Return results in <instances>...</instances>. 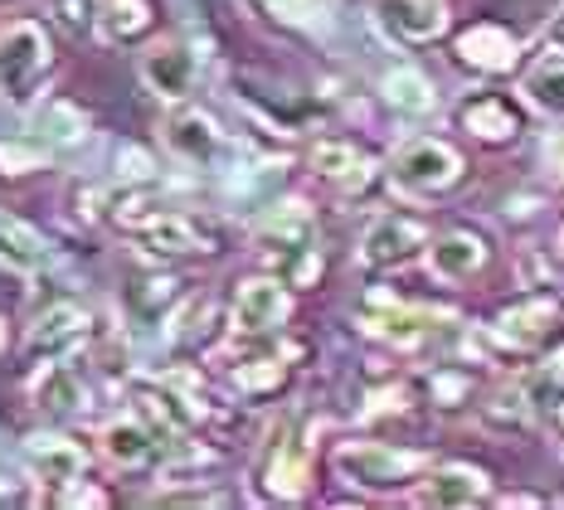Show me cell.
Returning a JSON list of instances; mask_svg holds the SVG:
<instances>
[{"label":"cell","mask_w":564,"mask_h":510,"mask_svg":"<svg viewBox=\"0 0 564 510\" xmlns=\"http://www.w3.org/2000/svg\"><path fill=\"white\" fill-rule=\"evenodd\" d=\"M268 15L288 20V25H312L316 15H326V0H258Z\"/></svg>","instance_id":"35"},{"label":"cell","mask_w":564,"mask_h":510,"mask_svg":"<svg viewBox=\"0 0 564 510\" xmlns=\"http://www.w3.org/2000/svg\"><path fill=\"white\" fill-rule=\"evenodd\" d=\"M166 147L191 165H215L219 156H225V132H219V122L209 112L175 108L166 117Z\"/></svg>","instance_id":"14"},{"label":"cell","mask_w":564,"mask_h":510,"mask_svg":"<svg viewBox=\"0 0 564 510\" xmlns=\"http://www.w3.org/2000/svg\"><path fill=\"white\" fill-rule=\"evenodd\" d=\"M127 234H132L147 253H166V258L219 253V229L199 215H185V209H151L147 219L127 224Z\"/></svg>","instance_id":"3"},{"label":"cell","mask_w":564,"mask_h":510,"mask_svg":"<svg viewBox=\"0 0 564 510\" xmlns=\"http://www.w3.org/2000/svg\"><path fill=\"white\" fill-rule=\"evenodd\" d=\"M463 127L481 141H511L516 132H521V117H516V108L507 98H497V93H481V98L463 102Z\"/></svg>","instance_id":"24"},{"label":"cell","mask_w":564,"mask_h":510,"mask_svg":"<svg viewBox=\"0 0 564 510\" xmlns=\"http://www.w3.org/2000/svg\"><path fill=\"white\" fill-rule=\"evenodd\" d=\"M550 379H560V384H564V350L550 355Z\"/></svg>","instance_id":"40"},{"label":"cell","mask_w":564,"mask_h":510,"mask_svg":"<svg viewBox=\"0 0 564 510\" xmlns=\"http://www.w3.org/2000/svg\"><path fill=\"white\" fill-rule=\"evenodd\" d=\"M384 98H390V108L419 117V112H433V102H438V93H433V83L419 74V68H390L384 74Z\"/></svg>","instance_id":"27"},{"label":"cell","mask_w":564,"mask_h":510,"mask_svg":"<svg viewBox=\"0 0 564 510\" xmlns=\"http://www.w3.org/2000/svg\"><path fill=\"white\" fill-rule=\"evenodd\" d=\"M487 239L473 229H453V234H443L438 243L429 248V268H433V278H443V282H463V278H473V272L487 268Z\"/></svg>","instance_id":"18"},{"label":"cell","mask_w":564,"mask_h":510,"mask_svg":"<svg viewBox=\"0 0 564 510\" xmlns=\"http://www.w3.org/2000/svg\"><path fill=\"white\" fill-rule=\"evenodd\" d=\"M360 322L366 330H375L380 340H394V346H419L423 336H433L448 316L443 312H429V306H404L399 296H370L360 306Z\"/></svg>","instance_id":"7"},{"label":"cell","mask_w":564,"mask_h":510,"mask_svg":"<svg viewBox=\"0 0 564 510\" xmlns=\"http://www.w3.org/2000/svg\"><path fill=\"white\" fill-rule=\"evenodd\" d=\"M0 350H6V322H0Z\"/></svg>","instance_id":"41"},{"label":"cell","mask_w":564,"mask_h":510,"mask_svg":"<svg viewBox=\"0 0 564 510\" xmlns=\"http://www.w3.org/2000/svg\"><path fill=\"white\" fill-rule=\"evenodd\" d=\"M555 326V302L550 296H525L521 306H511V312H501V322H497V340L501 346H535L545 330Z\"/></svg>","instance_id":"23"},{"label":"cell","mask_w":564,"mask_h":510,"mask_svg":"<svg viewBox=\"0 0 564 510\" xmlns=\"http://www.w3.org/2000/svg\"><path fill=\"white\" fill-rule=\"evenodd\" d=\"M521 93L545 117H564V58H540L531 74H525Z\"/></svg>","instance_id":"28"},{"label":"cell","mask_w":564,"mask_h":510,"mask_svg":"<svg viewBox=\"0 0 564 510\" xmlns=\"http://www.w3.org/2000/svg\"><path fill=\"white\" fill-rule=\"evenodd\" d=\"M481 419H487L491 428H525V423H531V394H525L521 384L491 389V399L481 403Z\"/></svg>","instance_id":"30"},{"label":"cell","mask_w":564,"mask_h":510,"mask_svg":"<svg viewBox=\"0 0 564 510\" xmlns=\"http://www.w3.org/2000/svg\"><path fill=\"white\" fill-rule=\"evenodd\" d=\"M312 171L332 185H360L370 175V161L360 156L350 141H316L312 147Z\"/></svg>","instance_id":"25"},{"label":"cell","mask_w":564,"mask_h":510,"mask_svg":"<svg viewBox=\"0 0 564 510\" xmlns=\"http://www.w3.org/2000/svg\"><path fill=\"white\" fill-rule=\"evenodd\" d=\"M292 316V296L278 278H249L234 292V330L239 336H268Z\"/></svg>","instance_id":"9"},{"label":"cell","mask_w":564,"mask_h":510,"mask_svg":"<svg viewBox=\"0 0 564 510\" xmlns=\"http://www.w3.org/2000/svg\"><path fill=\"white\" fill-rule=\"evenodd\" d=\"M282 379H288V360H282V355H263V360H249L234 370V384H239L243 394H268Z\"/></svg>","instance_id":"31"},{"label":"cell","mask_w":564,"mask_h":510,"mask_svg":"<svg viewBox=\"0 0 564 510\" xmlns=\"http://www.w3.org/2000/svg\"><path fill=\"white\" fill-rule=\"evenodd\" d=\"M102 453H108L112 467H127V471L151 467V462L161 457V433L132 409L127 419H112L108 428H102Z\"/></svg>","instance_id":"16"},{"label":"cell","mask_w":564,"mask_h":510,"mask_svg":"<svg viewBox=\"0 0 564 510\" xmlns=\"http://www.w3.org/2000/svg\"><path fill=\"white\" fill-rule=\"evenodd\" d=\"M433 394H438V409H457L467 399V384L457 375H438L433 379Z\"/></svg>","instance_id":"37"},{"label":"cell","mask_w":564,"mask_h":510,"mask_svg":"<svg viewBox=\"0 0 564 510\" xmlns=\"http://www.w3.org/2000/svg\"><path fill=\"white\" fill-rule=\"evenodd\" d=\"M30 501H34V486L20 471L0 467V506H30Z\"/></svg>","instance_id":"36"},{"label":"cell","mask_w":564,"mask_h":510,"mask_svg":"<svg viewBox=\"0 0 564 510\" xmlns=\"http://www.w3.org/2000/svg\"><path fill=\"white\" fill-rule=\"evenodd\" d=\"M380 20L394 40L429 44L448 30V0H380Z\"/></svg>","instance_id":"17"},{"label":"cell","mask_w":564,"mask_h":510,"mask_svg":"<svg viewBox=\"0 0 564 510\" xmlns=\"http://www.w3.org/2000/svg\"><path fill=\"white\" fill-rule=\"evenodd\" d=\"M560 253H564V234H560Z\"/></svg>","instance_id":"42"},{"label":"cell","mask_w":564,"mask_h":510,"mask_svg":"<svg viewBox=\"0 0 564 510\" xmlns=\"http://www.w3.org/2000/svg\"><path fill=\"white\" fill-rule=\"evenodd\" d=\"M491 491L487 471L467 467V462H448V467L419 477V506H443V510H463V506H481Z\"/></svg>","instance_id":"15"},{"label":"cell","mask_w":564,"mask_h":510,"mask_svg":"<svg viewBox=\"0 0 564 510\" xmlns=\"http://www.w3.org/2000/svg\"><path fill=\"white\" fill-rule=\"evenodd\" d=\"M84 399H88L84 375L68 365V355L64 360H50L44 375L34 379V403H40L44 413H74V409H84Z\"/></svg>","instance_id":"22"},{"label":"cell","mask_w":564,"mask_h":510,"mask_svg":"<svg viewBox=\"0 0 564 510\" xmlns=\"http://www.w3.org/2000/svg\"><path fill=\"white\" fill-rule=\"evenodd\" d=\"M25 462H30L34 477H40L44 486H54V491L84 481V471H88V453L78 443H68V437H58V433H30L25 437Z\"/></svg>","instance_id":"13"},{"label":"cell","mask_w":564,"mask_h":510,"mask_svg":"<svg viewBox=\"0 0 564 510\" xmlns=\"http://www.w3.org/2000/svg\"><path fill=\"white\" fill-rule=\"evenodd\" d=\"M132 409L161 437H185L199 423V403L191 394H181L175 384H156V379H141V384H132Z\"/></svg>","instance_id":"12"},{"label":"cell","mask_w":564,"mask_h":510,"mask_svg":"<svg viewBox=\"0 0 564 510\" xmlns=\"http://www.w3.org/2000/svg\"><path fill=\"white\" fill-rule=\"evenodd\" d=\"M88 330H93V316H88V306H78V302H54L50 312L40 316V322L30 326V340H25V355L34 365H50V360H64V355H74L78 346L88 340Z\"/></svg>","instance_id":"6"},{"label":"cell","mask_w":564,"mask_h":510,"mask_svg":"<svg viewBox=\"0 0 564 510\" xmlns=\"http://www.w3.org/2000/svg\"><path fill=\"white\" fill-rule=\"evenodd\" d=\"M98 30L108 34L112 44H132L151 30V6L147 0H102V15Z\"/></svg>","instance_id":"29"},{"label":"cell","mask_w":564,"mask_h":510,"mask_svg":"<svg viewBox=\"0 0 564 510\" xmlns=\"http://www.w3.org/2000/svg\"><path fill=\"white\" fill-rule=\"evenodd\" d=\"M312 477V437L302 428H278L273 447L263 457V496L273 501H297Z\"/></svg>","instance_id":"5"},{"label":"cell","mask_w":564,"mask_h":510,"mask_svg":"<svg viewBox=\"0 0 564 510\" xmlns=\"http://www.w3.org/2000/svg\"><path fill=\"white\" fill-rule=\"evenodd\" d=\"M181 296H185L181 278H171V272H151V278H137L132 287H127V312H132L141 326H161Z\"/></svg>","instance_id":"21"},{"label":"cell","mask_w":564,"mask_h":510,"mask_svg":"<svg viewBox=\"0 0 564 510\" xmlns=\"http://www.w3.org/2000/svg\"><path fill=\"white\" fill-rule=\"evenodd\" d=\"M429 243V229L409 215H380L360 239V263L366 268H399Z\"/></svg>","instance_id":"11"},{"label":"cell","mask_w":564,"mask_h":510,"mask_svg":"<svg viewBox=\"0 0 564 510\" xmlns=\"http://www.w3.org/2000/svg\"><path fill=\"white\" fill-rule=\"evenodd\" d=\"M336 471H340V481L360 486V491H394V486L419 481L429 471V457L409 453V447H390V443H340Z\"/></svg>","instance_id":"1"},{"label":"cell","mask_w":564,"mask_h":510,"mask_svg":"<svg viewBox=\"0 0 564 510\" xmlns=\"http://www.w3.org/2000/svg\"><path fill=\"white\" fill-rule=\"evenodd\" d=\"M44 161H50V151H44V147H20V141H0V171H6V175H30V171H40Z\"/></svg>","instance_id":"33"},{"label":"cell","mask_w":564,"mask_h":510,"mask_svg":"<svg viewBox=\"0 0 564 510\" xmlns=\"http://www.w3.org/2000/svg\"><path fill=\"white\" fill-rule=\"evenodd\" d=\"M117 175H122V185H151L156 181V161L141 147H122L117 151Z\"/></svg>","instance_id":"34"},{"label":"cell","mask_w":564,"mask_h":510,"mask_svg":"<svg viewBox=\"0 0 564 510\" xmlns=\"http://www.w3.org/2000/svg\"><path fill=\"white\" fill-rule=\"evenodd\" d=\"M390 181L404 189V195H443L463 181V156L448 147V141L419 137L409 147H399V156L390 161Z\"/></svg>","instance_id":"2"},{"label":"cell","mask_w":564,"mask_h":510,"mask_svg":"<svg viewBox=\"0 0 564 510\" xmlns=\"http://www.w3.org/2000/svg\"><path fill=\"white\" fill-rule=\"evenodd\" d=\"M88 132H93L88 112L74 108V102L54 98V102H44V108H40V141H44V147H78Z\"/></svg>","instance_id":"26"},{"label":"cell","mask_w":564,"mask_h":510,"mask_svg":"<svg viewBox=\"0 0 564 510\" xmlns=\"http://www.w3.org/2000/svg\"><path fill=\"white\" fill-rule=\"evenodd\" d=\"M50 64H54V44L44 25L15 20V25L0 30V88L10 98H30V88L50 74Z\"/></svg>","instance_id":"4"},{"label":"cell","mask_w":564,"mask_h":510,"mask_svg":"<svg viewBox=\"0 0 564 510\" xmlns=\"http://www.w3.org/2000/svg\"><path fill=\"white\" fill-rule=\"evenodd\" d=\"M54 15L68 34H93L102 15V0H54Z\"/></svg>","instance_id":"32"},{"label":"cell","mask_w":564,"mask_h":510,"mask_svg":"<svg viewBox=\"0 0 564 510\" xmlns=\"http://www.w3.org/2000/svg\"><path fill=\"white\" fill-rule=\"evenodd\" d=\"M195 78H199V58L185 50L181 40H161V44H151V50L141 54V83H147L156 98L185 102L191 98V88H195Z\"/></svg>","instance_id":"10"},{"label":"cell","mask_w":564,"mask_h":510,"mask_svg":"<svg viewBox=\"0 0 564 510\" xmlns=\"http://www.w3.org/2000/svg\"><path fill=\"white\" fill-rule=\"evenodd\" d=\"M58 501H64V506H108V496L93 491V486H84V481H74V486H64V491H58Z\"/></svg>","instance_id":"38"},{"label":"cell","mask_w":564,"mask_h":510,"mask_svg":"<svg viewBox=\"0 0 564 510\" xmlns=\"http://www.w3.org/2000/svg\"><path fill=\"white\" fill-rule=\"evenodd\" d=\"M253 239L263 253H282L288 258V268L297 263V258H307L316 248V224H312V209L302 205V199H288V205H273L263 219H258Z\"/></svg>","instance_id":"8"},{"label":"cell","mask_w":564,"mask_h":510,"mask_svg":"<svg viewBox=\"0 0 564 510\" xmlns=\"http://www.w3.org/2000/svg\"><path fill=\"white\" fill-rule=\"evenodd\" d=\"M0 263H10L15 272H50L54 268V248L44 243L40 229H30L25 219L0 209Z\"/></svg>","instance_id":"19"},{"label":"cell","mask_w":564,"mask_h":510,"mask_svg":"<svg viewBox=\"0 0 564 510\" xmlns=\"http://www.w3.org/2000/svg\"><path fill=\"white\" fill-rule=\"evenodd\" d=\"M516 54H521V44L501 25H473L467 34H457V58L467 68H481V74H507Z\"/></svg>","instance_id":"20"},{"label":"cell","mask_w":564,"mask_h":510,"mask_svg":"<svg viewBox=\"0 0 564 510\" xmlns=\"http://www.w3.org/2000/svg\"><path fill=\"white\" fill-rule=\"evenodd\" d=\"M550 44H555V50L564 54V15L555 20V25H550Z\"/></svg>","instance_id":"39"}]
</instances>
